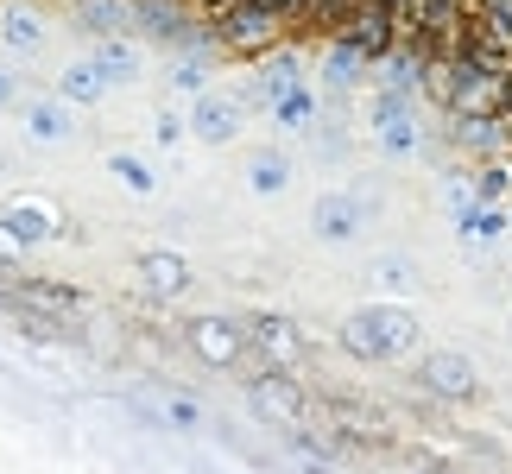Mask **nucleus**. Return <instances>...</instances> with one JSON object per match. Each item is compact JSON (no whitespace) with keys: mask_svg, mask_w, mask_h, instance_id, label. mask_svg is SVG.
<instances>
[{"mask_svg":"<svg viewBox=\"0 0 512 474\" xmlns=\"http://www.w3.org/2000/svg\"><path fill=\"white\" fill-rule=\"evenodd\" d=\"M418 342V316L405 304H373V310H354L342 323V348L354 361H399Z\"/></svg>","mask_w":512,"mask_h":474,"instance_id":"nucleus-1","label":"nucleus"},{"mask_svg":"<svg viewBox=\"0 0 512 474\" xmlns=\"http://www.w3.org/2000/svg\"><path fill=\"white\" fill-rule=\"evenodd\" d=\"M361 222H367V203L348 196V190H323L317 203H310V234L329 241V247H348L354 234H361Z\"/></svg>","mask_w":512,"mask_h":474,"instance_id":"nucleus-2","label":"nucleus"},{"mask_svg":"<svg viewBox=\"0 0 512 474\" xmlns=\"http://www.w3.org/2000/svg\"><path fill=\"white\" fill-rule=\"evenodd\" d=\"M373 146H380L386 158L418 152V114H411L405 89H392V95H380V102H373Z\"/></svg>","mask_w":512,"mask_h":474,"instance_id":"nucleus-3","label":"nucleus"},{"mask_svg":"<svg viewBox=\"0 0 512 474\" xmlns=\"http://www.w3.org/2000/svg\"><path fill=\"white\" fill-rule=\"evenodd\" d=\"M241 121H247L241 102H234V95H222V89H203V95H196V108H190V133H196L203 146H228L234 133H241Z\"/></svg>","mask_w":512,"mask_h":474,"instance_id":"nucleus-4","label":"nucleus"},{"mask_svg":"<svg viewBox=\"0 0 512 474\" xmlns=\"http://www.w3.org/2000/svg\"><path fill=\"white\" fill-rule=\"evenodd\" d=\"M190 342H196V354H203L209 367H234V361H241V348H247V323H228V316H196V323H190Z\"/></svg>","mask_w":512,"mask_h":474,"instance_id":"nucleus-5","label":"nucleus"},{"mask_svg":"<svg viewBox=\"0 0 512 474\" xmlns=\"http://www.w3.org/2000/svg\"><path fill=\"white\" fill-rule=\"evenodd\" d=\"M424 386L437 392V399H475L481 373H475V361H468V354H456V348H437V354L424 361Z\"/></svg>","mask_w":512,"mask_h":474,"instance_id":"nucleus-6","label":"nucleus"},{"mask_svg":"<svg viewBox=\"0 0 512 474\" xmlns=\"http://www.w3.org/2000/svg\"><path fill=\"white\" fill-rule=\"evenodd\" d=\"M247 399L266 424H298V386H291L285 373H260V380L247 386Z\"/></svg>","mask_w":512,"mask_h":474,"instance_id":"nucleus-7","label":"nucleus"},{"mask_svg":"<svg viewBox=\"0 0 512 474\" xmlns=\"http://www.w3.org/2000/svg\"><path fill=\"white\" fill-rule=\"evenodd\" d=\"M140 279L152 298H177V291H190V266L171 247H152V253H140Z\"/></svg>","mask_w":512,"mask_h":474,"instance_id":"nucleus-8","label":"nucleus"},{"mask_svg":"<svg viewBox=\"0 0 512 474\" xmlns=\"http://www.w3.org/2000/svg\"><path fill=\"white\" fill-rule=\"evenodd\" d=\"M108 95V76L95 57H76V64H64V76H57V102H76V108H89V102H102Z\"/></svg>","mask_w":512,"mask_h":474,"instance_id":"nucleus-9","label":"nucleus"},{"mask_svg":"<svg viewBox=\"0 0 512 474\" xmlns=\"http://www.w3.org/2000/svg\"><path fill=\"white\" fill-rule=\"evenodd\" d=\"M247 335L272 354V361H298V348H304V342H298V323H291V316H253Z\"/></svg>","mask_w":512,"mask_h":474,"instance_id":"nucleus-10","label":"nucleus"},{"mask_svg":"<svg viewBox=\"0 0 512 474\" xmlns=\"http://www.w3.org/2000/svg\"><path fill=\"white\" fill-rule=\"evenodd\" d=\"M0 45H7V51H38V45H45V19H38L32 7H19V0L0 7Z\"/></svg>","mask_w":512,"mask_h":474,"instance_id":"nucleus-11","label":"nucleus"},{"mask_svg":"<svg viewBox=\"0 0 512 474\" xmlns=\"http://www.w3.org/2000/svg\"><path fill=\"white\" fill-rule=\"evenodd\" d=\"M260 89H266V102L279 108L285 95H298L304 89V64L291 51H279V57H266V70H260Z\"/></svg>","mask_w":512,"mask_h":474,"instance_id":"nucleus-12","label":"nucleus"},{"mask_svg":"<svg viewBox=\"0 0 512 474\" xmlns=\"http://www.w3.org/2000/svg\"><path fill=\"white\" fill-rule=\"evenodd\" d=\"M291 184V158L285 152H253L247 158V190L253 196H279Z\"/></svg>","mask_w":512,"mask_h":474,"instance_id":"nucleus-13","label":"nucleus"},{"mask_svg":"<svg viewBox=\"0 0 512 474\" xmlns=\"http://www.w3.org/2000/svg\"><path fill=\"white\" fill-rule=\"evenodd\" d=\"M95 64H102L108 89H121V83H133V76H140V51H133L127 38H102V45H95Z\"/></svg>","mask_w":512,"mask_h":474,"instance_id":"nucleus-14","label":"nucleus"},{"mask_svg":"<svg viewBox=\"0 0 512 474\" xmlns=\"http://www.w3.org/2000/svg\"><path fill=\"white\" fill-rule=\"evenodd\" d=\"M26 133L38 146H64L70 140V114H64V102H32L26 108Z\"/></svg>","mask_w":512,"mask_h":474,"instance_id":"nucleus-15","label":"nucleus"},{"mask_svg":"<svg viewBox=\"0 0 512 474\" xmlns=\"http://www.w3.org/2000/svg\"><path fill=\"white\" fill-rule=\"evenodd\" d=\"M0 222H7L26 247H38V241H51V234H57V215H51V209H38V203H13L7 215H0Z\"/></svg>","mask_w":512,"mask_h":474,"instance_id":"nucleus-16","label":"nucleus"},{"mask_svg":"<svg viewBox=\"0 0 512 474\" xmlns=\"http://www.w3.org/2000/svg\"><path fill=\"white\" fill-rule=\"evenodd\" d=\"M373 285L392 291V298H405V291H418V266H411L405 253H380V260H373Z\"/></svg>","mask_w":512,"mask_h":474,"instance_id":"nucleus-17","label":"nucleus"},{"mask_svg":"<svg viewBox=\"0 0 512 474\" xmlns=\"http://www.w3.org/2000/svg\"><path fill=\"white\" fill-rule=\"evenodd\" d=\"M108 171L121 177V184H127L133 196H152V190H159V177H152V165H146V158H127V152H114V158H108Z\"/></svg>","mask_w":512,"mask_h":474,"instance_id":"nucleus-18","label":"nucleus"},{"mask_svg":"<svg viewBox=\"0 0 512 474\" xmlns=\"http://www.w3.org/2000/svg\"><path fill=\"white\" fill-rule=\"evenodd\" d=\"M354 70H361V51H354L348 38H342V45L323 57V83H329V89H342V83H354Z\"/></svg>","mask_w":512,"mask_h":474,"instance_id":"nucleus-19","label":"nucleus"},{"mask_svg":"<svg viewBox=\"0 0 512 474\" xmlns=\"http://www.w3.org/2000/svg\"><path fill=\"white\" fill-rule=\"evenodd\" d=\"M456 102L462 108H487V102H494V76H487V70H462L456 76Z\"/></svg>","mask_w":512,"mask_h":474,"instance_id":"nucleus-20","label":"nucleus"},{"mask_svg":"<svg viewBox=\"0 0 512 474\" xmlns=\"http://www.w3.org/2000/svg\"><path fill=\"white\" fill-rule=\"evenodd\" d=\"M462 146L494 152V146H500V121H468V127H462Z\"/></svg>","mask_w":512,"mask_h":474,"instance_id":"nucleus-21","label":"nucleus"},{"mask_svg":"<svg viewBox=\"0 0 512 474\" xmlns=\"http://www.w3.org/2000/svg\"><path fill=\"white\" fill-rule=\"evenodd\" d=\"M272 114H279L285 127H304V121H310V89H298V95H285V102L272 108Z\"/></svg>","mask_w":512,"mask_h":474,"instance_id":"nucleus-22","label":"nucleus"},{"mask_svg":"<svg viewBox=\"0 0 512 474\" xmlns=\"http://www.w3.org/2000/svg\"><path fill=\"white\" fill-rule=\"evenodd\" d=\"M462 228L475 234V241H494V234H506V215H500V209H487V215H468Z\"/></svg>","mask_w":512,"mask_h":474,"instance_id":"nucleus-23","label":"nucleus"},{"mask_svg":"<svg viewBox=\"0 0 512 474\" xmlns=\"http://www.w3.org/2000/svg\"><path fill=\"white\" fill-rule=\"evenodd\" d=\"M228 32L241 38V45H253V38L266 32V13H234V19H228Z\"/></svg>","mask_w":512,"mask_h":474,"instance_id":"nucleus-24","label":"nucleus"},{"mask_svg":"<svg viewBox=\"0 0 512 474\" xmlns=\"http://www.w3.org/2000/svg\"><path fill=\"white\" fill-rule=\"evenodd\" d=\"M506 184H512V177L494 165V171H481V184H475V196H481V203H500V196H506Z\"/></svg>","mask_w":512,"mask_h":474,"instance_id":"nucleus-25","label":"nucleus"},{"mask_svg":"<svg viewBox=\"0 0 512 474\" xmlns=\"http://www.w3.org/2000/svg\"><path fill=\"white\" fill-rule=\"evenodd\" d=\"M165 418H171L177 430H196V424H203V411H196V399H171V405H165Z\"/></svg>","mask_w":512,"mask_h":474,"instance_id":"nucleus-26","label":"nucleus"},{"mask_svg":"<svg viewBox=\"0 0 512 474\" xmlns=\"http://www.w3.org/2000/svg\"><path fill=\"white\" fill-rule=\"evenodd\" d=\"M152 133H159V146H177V133H184V121H177V114L165 108L159 121H152Z\"/></svg>","mask_w":512,"mask_h":474,"instance_id":"nucleus-27","label":"nucleus"},{"mask_svg":"<svg viewBox=\"0 0 512 474\" xmlns=\"http://www.w3.org/2000/svg\"><path fill=\"white\" fill-rule=\"evenodd\" d=\"M171 83H177V89H203V64H177Z\"/></svg>","mask_w":512,"mask_h":474,"instance_id":"nucleus-28","label":"nucleus"},{"mask_svg":"<svg viewBox=\"0 0 512 474\" xmlns=\"http://www.w3.org/2000/svg\"><path fill=\"white\" fill-rule=\"evenodd\" d=\"M19 253H26V241H19L7 222H0V260H19Z\"/></svg>","mask_w":512,"mask_h":474,"instance_id":"nucleus-29","label":"nucleus"},{"mask_svg":"<svg viewBox=\"0 0 512 474\" xmlns=\"http://www.w3.org/2000/svg\"><path fill=\"white\" fill-rule=\"evenodd\" d=\"M7 95H13V76H7V70H0V102H7Z\"/></svg>","mask_w":512,"mask_h":474,"instance_id":"nucleus-30","label":"nucleus"},{"mask_svg":"<svg viewBox=\"0 0 512 474\" xmlns=\"http://www.w3.org/2000/svg\"><path fill=\"white\" fill-rule=\"evenodd\" d=\"M0 177H7V152H0Z\"/></svg>","mask_w":512,"mask_h":474,"instance_id":"nucleus-31","label":"nucleus"}]
</instances>
